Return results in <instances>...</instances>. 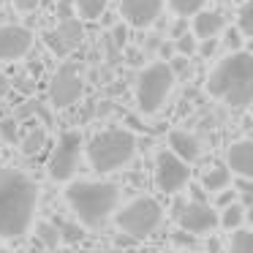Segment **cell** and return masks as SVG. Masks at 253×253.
<instances>
[{
    "label": "cell",
    "instance_id": "22",
    "mask_svg": "<svg viewBox=\"0 0 253 253\" xmlns=\"http://www.w3.org/2000/svg\"><path fill=\"white\" fill-rule=\"evenodd\" d=\"M237 30H240L242 39H251V36H253V3H251V0H242V3H240Z\"/></svg>",
    "mask_w": 253,
    "mask_h": 253
},
{
    "label": "cell",
    "instance_id": "23",
    "mask_svg": "<svg viewBox=\"0 0 253 253\" xmlns=\"http://www.w3.org/2000/svg\"><path fill=\"white\" fill-rule=\"evenodd\" d=\"M36 237H39L41 245H46V248H57V245H60V234H57V226H55V223H46V220L36 223Z\"/></svg>",
    "mask_w": 253,
    "mask_h": 253
},
{
    "label": "cell",
    "instance_id": "11",
    "mask_svg": "<svg viewBox=\"0 0 253 253\" xmlns=\"http://www.w3.org/2000/svg\"><path fill=\"white\" fill-rule=\"evenodd\" d=\"M33 46V33L22 25H0V63L22 60Z\"/></svg>",
    "mask_w": 253,
    "mask_h": 253
},
{
    "label": "cell",
    "instance_id": "37",
    "mask_svg": "<svg viewBox=\"0 0 253 253\" xmlns=\"http://www.w3.org/2000/svg\"><path fill=\"white\" fill-rule=\"evenodd\" d=\"M191 193H193V202H204V188L202 185H193Z\"/></svg>",
    "mask_w": 253,
    "mask_h": 253
},
{
    "label": "cell",
    "instance_id": "41",
    "mask_svg": "<svg viewBox=\"0 0 253 253\" xmlns=\"http://www.w3.org/2000/svg\"><path fill=\"white\" fill-rule=\"evenodd\" d=\"M0 253H8V251H6V248H0Z\"/></svg>",
    "mask_w": 253,
    "mask_h": 253
},
{
    "label": "cell",
    "instance_id": "35",
    "mask_svg": "<svg viewBox=\"0 0 253 253\" xmlns=\"http://www.w3.org/2000/svg\"><path fill=\"white\" fill-rule=\"evenodd\" d=\"M171 55H174V44H161V57H164L161 63H169Z\"/></svg>",
    "mask_w": 253,
    "mask_h": 253
},
{
    "label": "cell",
    "instance_id": "29",
    "mask_svg": "<svg viewBox=\"0 0 253 253\" xmlns=\"http://www.w3.org/2000/svg\"><path fill=\"white\" fill-rule=\"evenodd\" d=\"M242 41H245V39L240 36V30H237V28H226L223 30V46L229 49V55H231V52H242Z\"/></svg>",
    "mask_w": 253,
    "mask_h": 253
},
{
    "label": "cell",
    "instance_id": "8",
    "mask_svg": "<svg viewBox=\"0 0 253 253\" xmlns=\"http://www.w3.org/2000/svg\"><path fill=\"white\" fill-rule=\"evenodd\" d=\"M84 93V79L79 74L77 63H63L60 68L55 71L49 82V101L55 109H68L74 106Z\"/></svg>",
    "mask_w": 253,
    "mask_h": 253
},
{
    "label": "cell",
    "instance_id": "14",
    "mask_svg": "<svg viewBox=\"0 0 253 253\" xmlns=\"http://www.w3.org/2000/svg\"><path fill=\"white\" fill-rule=\"evenodd\" d=\"M226 30V14L218 11V8H210V11H199L196 17H193V39H215V36H220Z\"/></svg>",
    "mask_w": 253,
    "mask_h": 253
},
{
    "label": "cell",
    "instance_id": "19",
    "mask_svg": "<svg viewBox=\"0 0 253 253\" xmlns=\"http://www.w3.org/2000/svg\"><path fill=\"white\" fill-rule=\"evenodd\" d=\"M106 3H109V0H74L77 14L82 19H101L106 11Z\"/></svg>",
    "mask_w": 253,
    "mask_h": 253
},
{
    "label": "cell",
    "instance_id": "25",
    "mask_svg": "<svg viewBox=\"0 0 253 253\" xmlns=\"http://www.w3.org/2000/svg\"><path fill=\"white\" fill-rule=\"evenodd\" d=\"M57 226V234H60V242H79L84 237V229L79 223H71V220H60V223H55Z\"/></svg>",
    "mask_w": 253,
    "mask_h": 253
},
{
    "label": "cell",
    "instance_id": "12",
    "mask_svg": "<svg viewBox=\"0 0 253 253\" xmlns=\"http://www.w3.org/2000/svg\"><path fill=\"white\" fill-rule=\"evenodd\" d=\"M161 11H164V0H120V17L139 30L158 22Z\"/></svg>",
    "mask_w": 253,
    "mask_h": 253
},
{
    "label": "cell",
    "instance_id": "1",
    "mask_svg": "<svg viewBox=\"0 0 253 253\" xmlns=\"http://www.w3.org/2000/svg\"><path fill=\"white\" fill-rule=\"evenodd\" d=\"M36 207L39 185L33 177L19 169L0 166V237L14 240L28 234L36 218Z\"/></svg>",
    "mask_w": 253,
    "mask_h": 253
},
{
    "label": "cell",
    "instance_id": "27",
    "mask_svg": "<svg viewBox=\"0 0 253 253\" xmlns=\"http://www.w3.org/2000/svg\"><path fill=\"white\" fill-rule=\"evenodd\" d=\"M0 139H3V142H8V144H14L19 139V123H17V117H3V120H0Z\"/></svg>",
    "mask_w": 253,
    "mask_h": 253
},
{
    "label": "cell",
    "instance_id": "34",
    "mask_svg": "<svg viewBox=\"0 0 253 253\" xmlns=\"http://www.w3.org/2000/svg\"><path fill=\"white\" fill-rule=\"evenodd\" d=\"M188 33V19H180V22L174 25V30H171V39H180V36Z\"/></svg>",
    "mask_w": 253,
    "mask_h": 253
},
{
    "label": "cell",
    "instance_id": "45",
    "mask_svg": "<svg viewBox=\"0 0 253 253\" xmlns=\"http://www.w3.org/2000/svg\"><path fill=\"white\" fill-rule=\"evenodd\" d=\"M169 253H171V251H169Z\"/></svg>",
    "mask_w": 253,
    "mask_h": 253
},
{
    "label": "cell",
    "instance_id": "15",
    "mask_svg": "<svg viewBox=\"0 0 253 253\" xmlns=\"http://www.w3.org/2000/svg\"><path fill=\"white\" fill-rule=\"evenodd\" d=\"M169 153L177 155L182 164L191 166L193 161H199V155H202V142L188 131H171L169 133Z\"/></svg>",
    "mask_w": 253,
    "mask_h": 253
},
{
    "label": "cell",
    "instance_id": "38",
    "mask_svg": "<svg viewBox=\"0 0 253 253\" xmlns=\"http://www.w3.org/2000/svg\"><path fill=\"white\" fill-rule=\"evenodd\" d=\"M207 253H220V240H215V237H212V240L207 242Z\"/></svg>",
    "mask_w": 253,
    "mask_h": 253
},
{
    "label": "cell",
    "instance_id": "44",
    "mask_svg": "<svg viewBox=\"0 0 253 253\" xmlns=\"http://www.w3.org/2000/svg\"><path fill=\"white\" fill-rule=\"evenodd\" d=\"M188 253H193V251H188Z\"/></svg>",
    "mask_w": 253,
    "mask_h": 253
},
{
    "label": "cell",
    "instance_id": "5",
    "mask_svg": "<svg viewBox=\"0 0 253 253\" xmlns=\"http://www.w3.org/2000/svg\"><path fill=\"white\" fill-rule=\"evenodd\" d=\"M161 220H164V207L153 196H136L133 202H128L123 210L115 212V223L120 234L131 237L133 242L150 237L158 229Z\"/></svg>",
    "mask_w": 253,
    "mask_h": 253
},
{
    "label": "cell",
    "instance_id": "42",
    "mask_svg": "<svg viewBox=\"0 0 253 253\" xmlns=\"http://www.w3.org/2000/svg\"><path fill=\"white\" fill-rule=\"evenodd\" d=\"M0 6H3V0H0Z\"/></svg>",
    "mask_w": 253,
    "mask_h": 253
},
{
    "label": "cell",
    "instance_id": "36",
    "mask_svg": "<svg viewBox=\"0 0 253 253\" xmlns=\"http://www.w3.org/2000/svg\"><path fill=\"white\" fill-rule=\"evenodd\" d=\"M174 242H177V245H193V237L185 234V231H177V234H174Z\"/></svg>",
    "mask_w": 253,
    "mask_h": 253
},
{
    "label": "cell",
    "instance_id": "28",
    "mask_svg": "<svg viewBox=\"0 0 253 253\" xmlns=\"http://www.w3.org/2000/svg\"><path fill=\"white\" fill-rule=\"evenodd\" d=\"M196 46H199V41L193 39L191 33H185V36H180V39H174V52H177L180 57L196 55Z\"/></svg>",
    "mask_w": 253,
    "mask_h": 253
},
{
    "label": "cell",
    "instance_id": "17",
    "mask_svg": "<svg viewBox=\"0 0 253 253\" xmlns=\"http://www.w3.org/2000/svg\"><path fill=\"white\" fill-rule=\"evenodd\" d=\"M57 33H60V39L66 41V46L68 49H77L79 44H82V39H84V30H82V25H79V19H74V17H66L60 25H57Z\"/></svg>",
    "mask_w": 253,
    "mask_h": 253
},
{
    "label": "cell",
    "instance_id": "10",
    "mask_svg": "<svg viewBox=\"0 0 253 253\" xmlns=\"http://www.w3.org/2000/svg\"><path fill=\"white\" fill-rule=\"evenodd\" d=\"M177 223H180V231H185L191 237L210 234L218 226V210L204 204V202L182 204V210L177 212Z\"/></svg>",
    "mask_w": 253,
    "mask_h": 253
},
{
    "label": "cell",
    "instance_id": "31",
    "mask_svg": "<svg viewBox=\"0 0 253 253\" xmlns=\"http://www.w3.org/2000/svg\"><path fill=\"white\" fill-rule=\"evenodd\" d=\"M39 6H41V0H14L17 11H36Z\"/></svg>",
    "mask_w": 253,
    "mask_h": 253
},
{
    "label": "cell",
    "instance_id": "40",
    "mask_svg": "<svg viewBox=\"0 0 253 253\" xmlns=\"http://www.w3.org/2000/svg\"><path fill=\"white\" fill-rule=\"evenodd\" d=\"M101 253V251H98ZM104 253H123V251H104Z\"/></svg>",
    "mask_w": 253,
    "mask_h": 253
},
{
    "label": "cell",
    "instance_id": "2",
    "mask_svg": "<svg viewBox=\"0 0 253 253\" xmlns=\"http://www.w3.org/2000/svg\"><path fill=\"white\" fill-rule=\"evenodd\" d=\"M71 212L79 218V226L98 231L117 212L120 188L106 180H71L63 191Z\"/></svg>",
    "mask_w": 253,
    "mask_h": 253
},
{
    "label": "cell",
    "instance_id": "3",
    "mask_svg": "<svg viewBox=\"0 0 253 253\" xmlns=\"http://www.w3.org/2000/svg\"><path fill=\"white\" fill-rule=\"evenodd\" d=\"M207 93L231 109H245L253 101V55L231 52L207 77Z\"/></svg>",
    "mask_w": 253,
    "mask_h": 253
},
{
    "label": "cell",
    "instance_id": "39",
    "mask_svg": "<svg viewBox=\"0 0 253 253\" xmlns=\"http://www.w3.org/2000/svg\"><path fill=\"white\" fill-rule=\"evenodd\" d=\"M131 237H126V234H120V237H117V245H123V248H128V245H131Z\"/></svg>",
    "mask_w": 253,
    "mask_h": 253
},
{
    "label": "cell",
    "instance_id": "21",
    "mask_svg": "<svg viewBox=\"0 0 253 253\" xmlns=\"http://www.w3.org/2000/svg\"><path fill=\"white\" fill-rule=\"evenodd\" d=\"M44 144H46V131L44 128H30V131L22 136V153L25 155H36V153H41Z\"/></svg>",
    "mask_w": 253,
    "mask_h": 253
},
{
    "label": "cell",
    "instance_id": "24",
    "mask_svg": "<svg viewBox=\"0 0 253 253\" xmlns=\"http://www.w3.org/2000/svg\"><path fill=\"white\" fill-rule=\"evenodd\" d=\"M229 253H253V234L248 229H237L231 234V248Z\"/></svg>",
    "mask_w": 253,
    "mask_h": 253
},
{
    "label": "cell",
    "instance_id": "13",
    "mask_svg": "<svg viewBox=\"0 0 253 253\" xmlns=\"http://www.w3.org/2000/svg\"><path fill=\"white\" fill-rule=\"evenodd\" d=\"M226 169H231L234 174L245 177V180L253 174V142L251 139L234 142L226 150Z\"/></svg>",
    "mask_w": 253,
    "mask_h": 253
},
{
    "label": "cell",
    "instance_id": "9",
    "mask_svg": "<svg viewBox=\"0 0 253 253\" xmlns=\"http://www.w3.org/2000/svg\"><path fill=\"white\" fill-rule=\"evenodd\" d=\"M155 185L161 193H180L185 185H191V166L169 150H161L155 155Z\"/></svg>",
    "mask_w": 253,
    "mask_h": 253
},
{
    "label": "cell",
    "instance_id": "32",
    "mask_svg": "<svg viewBox=\"0 0 253 253\" xmlns=\"http://www.w3.org/2000/svg\"><path fill=\"white\" fill-rule=\"evenodd\" d=\"M237 202V193L234 191H220V196H218V204H220V207H229V204H234Z\"/></svg>",
    "mask_w": 253,
    "mask_h": 253
},
{
    "label": "cell",
    "instance_id": "4",
    "mask_svg": "<svg viewBox=\"0 0 253 253\" xmlns=\"http://www.w3.org/2000/svg\"><path fill=\"white\" fill-rule=\"evenodd\" d=\"M84 153H87L93 171L109 174V171L123 169L136 155V136L126 128H106L90 139Z\"/></svg>",
    "mask_w": 253,
    "mask_h": 253
},
{
    "label": "cell",
    "instance_id": "30",
    "mask_svg": "<svg viewBox=\"0 0 253 253\" xmlns=\"http://www.w3.org/2000/svg\"><path fill=\"white\" fill-rule=\"evenodd\" d=\"M215 49H218V39H207V41H202V46H196V52H199L202 57L215 55Z\"/></svg>",
    "mask_w": 253,
    "mask_h": 253
},
{
    "label": "cell",
    "instance_id": "20",
    "mask_svg": "<svg viewBox=\"0 0 253 253\" xmlns=\"http://www.w3.org/2000/svg\"><path fill=\"white\" fill-rule=\"evenodd\" d=\"M204 6H207V0H169V8L180 19L196 17L199 11H204Z\"/></svg>",
    "mask_w": 253,
    "mask_h": 253
},
{
    "label": "cell",
    "instance_id": "7",
    "mask_svg": "<svg viewBox=\"0 0 253 253\" xmlns=\"http://www.w3.org/2000/svg\"><path fill=\"white\" fill-rule=\"evenodd\" d=\"M82 150H84V142H82V133L79 131H63L60 139H57V147L52 150V158L46 164V171L55 182H71L74 174L79 169V158H82Z\"/></svg>",
    "mask_w": 253,
    "mask_h": 253
},
{
    "label": "cell",
    "instance_id": "43",
    "mask_svg": "<svg viewBox=\"0 0 253 253\" xmlns=\"http://www.w3.org/2000/svg\"><path fill=\"white\" fill-rule=\"evenodd\" d=\"M237 3H242V0H237Z\"/></svg>",
    "mask_w": 253,
    "mask_h": 253
},
{
    "label": "cell",
    "instance_id": "16",
    "mask_svg": "<svg viewBox=\"0 0 253 253\" xmlns=\"http://www.w3.org/2000/svg\"><path fill=\"white\" fill-rule=\"evenodd\" d=\"M231 182V174L226 166H212V169H207L202 174V180H199V185L204 188V193H220L226 191Z\"/></svg>",
    "mask_w": 253,
    "mask_h": 253
},
{
    "label": "cell",
    "instance_id": "26",
    "mask_svg": "<svg viewBox=\"0 0 253 253\" xmlns=\"http://www.w3.org/2000/svg\"><path fill=\"white\" fill-rule=\"evenodd\" d=\"M44 44L49 46V52H52V55H57V57H68V55H71V49L66 46V41L60 39L57 30H46V33H44Z\"/></svg>",
    "mask_w": 253,
    "mask_h": 253
},
{
    "label": "cell",
    "instance_id": "33",
    "mask_svg": "<svg viewBox=\"0 0 253 253\" xmlns=\"http://www.w3.org/2000/svg\"><path fill=\"white\" fill-rule=\"evenodd\" d=\"M8 90H11V82H8V77H6V74L0 71V101H3V98L8 95Z\"/></svg>",
    "mask_w": 253,
    "mask_h": 253
},
{
    "label": "cell",
    "instance_id": "6",
    "mask_svg": "<svg viewBox=\"0 0 253 253\" xmlns=\"http://www.w3.org/2000/svg\"><path fill=\"white\" fill-rule=\"evenodd\" d=\"M171 87H174V74L169 63H150L136 77V106L142 115H155L166 104Z\"/></svg>",
    "mask_w": 253,
    "mask_h": 253
},
{
    "label": "cell",
    "instance_id": "18",
    "mask_svg": "<svg viewBox=\"0 0 253 253\" xmlns=\"http://www.w3.org/2000/svg\"><path fill=\"white\" fill-rule=\"evenodd\" d=\"M242 223H245V207L242 204H229V207H223V212L218 215V226H223V229L229 231H237L242 229Z\"/></svg>",
    "mask_w": 253,
    "mask_h": 253
}]
</instances>
